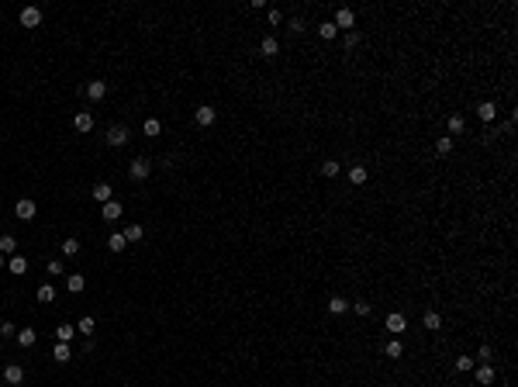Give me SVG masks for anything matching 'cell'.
Wrapping results in <instances>:
<instances>
[{"instance_id": "83f0119b", "label": "cell", "mask_w": 518, "mask_h": 387, "mask_svg": "<svg viewBox=\"0 0 518 387\" xmlns=\"http://www.w3.org/2000/svg\"><path fill=\"white\" fill-rule=\"evenodd\" d=\"M38 301H42V304H52V301H56V287H52V284H42V287H38Z\"/></svg>"}, {"instance_id": "4316f807", "label": "cell", "mask_w": 518, "mask_h": 387, "mask_svg": "<svg viewBox=\"0 0 518 387\" xmlns=\"http://www.w3.org/2000/svg\"><path fill=\"white\" fill-rule=\"evenodd\" d=\"M318 35H322V38H325V42H332V38H335V35H339V28H335L332 21H322V24H318Z\"/></svg>"}, {"instance_id": "e0dca14e", "label": "cell", "mask_w": 518, "mask_h": 387, "mask_svg": "<svg viewBox=\"0 0 518 387\" xmlns=\"http://www.w3.org/2000/svg\"><path fill=\"white\" fill-rule=\"evenodd\" d=\"M422 325H425L428 332H439V329H442V315H439V311H425Z\"/></svg>"}, {"instance_id": "9a60e30c", "label": "cell", "mask_w": 518, "mask_h": 387, "mask_svg": "<svg viewBox=\"0 0 518 387\" xmlns=\"http://www.w3.org/2000/svg\"><path fill=\"white\" fill-rule=\"evenodd\" d=\"M259 52H263V56H266V59H273V56H280V42L273 38V35H266V38L259 42Z\"/></svg>"}, {"instance_id": "5b68a950", "label": "cell", "mask_w": 518, "mask_h": 387, "mask_svg": "<svg viewBox=\"0 0 518 387\" xmlns=\"http://www.w3.org/2000/svg\"><path fill=\"white\" fill-rule=\"evenodd\" d=\"M332 24H335V28H356V11H352V7H339L335 18H332Z\"/></svg>"}, {"instance_id": "7402d4cb", "label": "cell", "mask_w": 518, "mask_h": 387, "mask_svg": "<svg viewBox=\"0 0 518 387\" xmlns=\"http://www.w3.org/2000/svg\"><path fill=\"white\" fill-rule=\"evenodd\" d=\"M7 270L14 273V277H21V273H28V259H24V256H11V263H7Z\"/></svg>"}, {"instance_id": "836d02e7", "label": "cell", "mask_w": 518, "mask_h": 387, "mask_svg": "<svg viewBox=\"0 0 518 387\" xmlns=\"http://www.w3.org/2000/svg\"><path fill=\"white\" fill-rule=\"evenodd\" d=\"M76 252H79V239H73V235H69V239L62 242V256H76Z\"/></svg>"}, {"instance_id": "7c38bea8", "label": "cell", "mask_w": 518, "mask_h": 387, "mask_svg": "<svg viewBox=\"0 0 518 387\" xmlns=\"http://www.w3.org/2000/svg\"><path fill=\"white\" fill-rule=\"evenodd\" d=\"M73 128H76L79 135H87V132L94 128V114H90V111H79V114L73 118Z\"/></svg>"}, {"instance_id": "4dcf8cb0", "label": "cell", "mask_w": 518, "mask_h": 387, "mask_svg": "<svg viewBox=\"0 0 518 387\" xmlns=\"http://www.w3.org/2000/svg\"><path fill=\"white\" fill-rule=\"evenodd\" d=\"M435 152H439V156H449V152H453V138H449V135L435 138Z\"/></svg>"}, {"instance_id": "2e32d148", "label": "cell", "mask_w": 518, "mask_h": 387, "mask_svg": "<svg viewBox=\"0 0 518 387\" xmlns=\"http://www.w3.org/2000/svg\"><path fill=\"white\" fill-rule=\"evenodd\" d=\"M69 356H73L69 342H56V346H52V360H56V363H69Z\"/></svg>"}, {"instance_id": "52a82bcc", "label": "cell", "mask_w": 518, "mask_h": 387, "mask_svg": "<svg viewBox=\"0 0 518 387\" xmlns=\"http://www.w3.org/2000/svg\"><path fill=\"white\" fill-rule=\"evenodd\" d=\"M125 142H128V128H125V125H114V128H107V145L121 149Z\"/></svg>"}, {"instance_id": "7a4b0ae2", "label": "cell", "mask_w": 518, "mask_h": 387, "mask_svg": "<svg viewBox=\"0 0 518 387\" xmlns=\"http://www.w3.org/2000/svg\"><path fill=\"white\" fill-rule=\"evenodd\" d=\"M79 94H87L90 100H104L107 97V80H90L87 87H79Z\"/></svg>"}, {"instance_id": "9c48e42d", "label": "cell", "mask_w": 518, "mask_h": 387, "mask_svg": "<svg viewBox=\"0 0 518 387\" xmlns=\"http://www.w3.org/2000/svg\"><path fill=\"white\" fill-rule=\"evenodd\" d=\"M100 214H104V221H117L125 208H121V201H107V204H100Z\"/></svg>"}, {"instance_id": "d6a6232c", "label": "cell", "mask_w": 518, "mask_h": 387, "mask_svg": "<svg viewBox=\"0 0 518 387\" xmlns=\"http://www.w3.org/2000/svg\"><path fill=\"white\" fill-rule=\"evenodd\" d=\"M142 132H145V135H149V138H155V135H159V132H163V125H159L155 118H149V121L142 125Z\"/></svg>"}, {"instance_id": "f35d334b", "label": "cell", "mask_w": 518, "mask_h": 387, "mask_svg": "<svg viewBox=\"0 0 518 387\" xmlns=\"http://www.w3.org/2000/svg\"><path fill=\"white\" fill-rule=\"evenodd\" d=\"M360 45V31H345V49H356Z\"/></svg>"}, {"instance_id": "44dd1931", "label": "cell", "mask_w": 518, "mask_h": 387, "mask_svg": "<svg viewBox=\"0 0 518 387\" xmlns=\"http://www.w3.org/2000/svg\"><path fill=\"white\" fill-rule=\"evenodd\" d=\"M14 339H18V346H24V349H28V346H35V339H38V332H35V329H21L18 335H14Z\"/></svg>"}, {"instance_id": "ffe728a7", "label": "cell", "mask_w": 518, "mask_h": 387, "mask_svg": "<svg viewBox=\"0 0 518 387\" xmlns=\"http://www.w3.org/2000/svg\"><path fill=\"white\" fill-rule=\"evenodd\" d=\"M404 325H408V318H404L401 311H394V315H387V329H390V332H404Z\"/></svg>"}, {"instance_id": "e575fe53", "label": "cell", "mask_w": 518, "mask_h": 387, "mask_svg": "<svg viewBox=\"0 0 518 387\" xmlns=\"http://www.w3.org/2000/svg\"><path fill=\"white\" fill-rule=\"evenodd\" d=\"M45 270H49V277H62V273H66V266H62V259H49V263H45Z\"/></svg>"}, {"instance_id": "8fae6325", "label": "cell", "mask_w": 518, "mask_h": 387, "mask_svg": "<svg viewBox=\"0 0 518 387\" xmlns=\"http://www.w3.org/2000/svg\"><path fill=\"white\" fill-rule=\"evenodd\" d=\"M477 118L491 125V121L498 118V104H494V100H484V104H477Z\"/></svg>"}, {"instance_id": "8d00e7d4", "label": "cell", "mask_w": 518, "mask_h": 387, "mask_svg": "<svg viewBox=\"0 0 518 387\" xmlns=\"http://www.w3.org/2000/svg\"><path fill=\"white\" fill-rule=\"evenodd\" d=\"M349 308L356 311V315H360V318H366V315H370V311H373V304H370V301H356V304H349Z\"/></svg>"}, {"instance_id": "6da1fadb", "label": "cell", "mask_w": 518, "mask_h": 387, "mask_svg": "<svg viewBox=\"0 0 518 387\" xmlns=\"http://www.w3.org/2000/svg\"><path fill=\"white\" fill-rule=\"evenodd\" d=\"M149 173H152V163L145 156H135L132 163H128V176L132 180H149Z\"/></svg>"}, {"instance_id": "7bdbcfd3", "label": "cell", "mask_w": 518, "mask_h": 387, "mask_svg": "<svg viewBox=\"0 0 518 387\" xmlns=\"http://www.w3.org/2000/svg\"><path fill=\"white\" fill-rule=\"evenodd\" d=\"M266 18H269V24H280V21H284V14H280V11H269Z\"/></svg>"}, {"instance_id": "ab89813d", "label": "cell", "mask_w": 518, "mask_h": 387, "mask_svg": "<svg viewBox=\"0 0 518 387\" xmlns=\"http://www.w3.org/2000/svg\"><path fill=\"white\" fill-rule=\"evenodd\" d=\"M287 28L294 31V35H301V31H304V21H301V18H290V21H287Z\"/></svg>"}, {"instance_id": "b9f144b4", "label": "cell", "mask_w": 518, "mask_h": 387, "mask_svg": "<svg viewBox=\"0 0 518 387\" xmlns=\"http://www.w3.org/2000/svg\"><path fill=\"white\" fill-rule=\"evenodd\" d=\"M0 335H4V339H11V335H18V329H14L11 322H4V325H0Z\"/></svg>"}, {"instance_id": "ba28073f", "label": "cell", "mask_w": 518, "mask_h": 387, "mask_svg": "<svg viewBox=\"0 0 518 387\" xmlns=\"http://www.w3.org/2000/svg\"><path fill=\"white\" fill-rule=\"evenodd\" d=\"M24 380V367L21 363H7L4 367V384H21Z\"/></svg>"}, {"instance_id": "60d3db41", "label": "cell", "mask_w": 518, "mask_h": 387, "mask_svg": "<svg viewBox=\"0 0 518 387\" xmlns=\"http://www.w3.org/2000/svg\"><path fill=\"white\" fill-rule=\"evenodd\" d=\"M477 356L484 360V363H491V360H494V349H491V346H480V349H477Z\"/></svg>"}, {"instance_id": "ac0fdd59", "label": "cell", "mask_w": 518, "mask_h": 387, "mask_svg": "<svg viewBox=\"0 0 518 387\" xmlns=\"http://www.w3.org/2000/svg\"><path fill=\"white\" fill-rule=\"evenodd\" d=\"M111 194H114V190H111V183H104V180H100V183L94 187V201H100V204H107V201H114Z\"/></svg>"}, {"instance_id": "30bf717a", "label": "cell", "mask_w": 518, "mask_h": 387, "mask_svg": "<svg viewBox=\"0 0 518 387\" xmlns=\"http://www.w3.org/2000/svg\"><path fill=\"white\" fill-rule=\"evenodd\" d=\"M494 380H498V370L491 367V363H484V367H477V384H480V387H491Z\"/></svg>"}, {"instance_id": "cb8c5ba5", "label": "cell", "mask_w": 518, "mask_h": 387, "mask_svg": "<svg viewBox=\"0 0 518 387\" xmlns=\"http://www.w3.org/2000/svg\"><path fill=\"white\" fill-rule=\"evenodd\" d=\"M94 329H97V322H94V318H90V315H83V318H79V325H76V332H79V335H87V339H90V335H94Z\"/></svg>"}, {"instance_id": "f1b7e54d", "label": "cell", "mask_w": 518, "mask_h": 387, "mask_svg": "<svg viewBox=\"0 0 518 387\" xmlns=\"http://www.w3.org/2000/svg\"><path fill=\"white\" fill-rule=\"evenodd\" d=\"M66 287L73 290V294H79V290L87 287V277H83V273H73V277H69V280H66Z\"/></svg>"}, {"instance_id": "277c9868", "label": "cell", "mask_w": 518, "mask_h": 387, "mask_svg": "<svg viewBox=\"0 0 518 387\" xmlns=\"http://www.w3.org/2000/svg\"><path fill=\"white\" fill-rule=\"evenodd\" d=\"M14 214H18L21 221H31V218H35V214H38V204H35V201H31V197H21L18 204H14Z\"/></svg>"}, {"instance_id": "4fadbf2b", "label": "cell", "mask_w": 518, "mask_h": 387, "mask_svg": "<svg viewBox=\"0 0 518 387\" xmlns=\"http://www.w3.org/2000/svg\"><path fill=\"white\" fill-rule=\"evenodd\" d=\"M446 128H449V138H453V135H463V132H466V118H463V114H449Z\"/></svg>"}, {"instance_id": "484cf974", "label": "cell", "mask_w": 518, "mask_h": 387, "mask_svg": "<svg viewBox=\"0 0 518 387\" xmlns=\"http://www.w3.org/2000/svg\"><path fill=\"white\" fill-rule=\"evenodd\" d=\"M121 235H125V242H142V235H145V228H142V225H128V228H125Z\"/></svg>"}, {"instance_id": "f546056e", "label": "cell", "mask_w": 518, "mask_h": 387, "mask_svg": "<svg viewBox=\"0 0 518 387\" xmlns=\"http://www.w3.org/2000/svg\"><path fill=\"white\" fill-rule=\"evenodd\" d=\"M384 353H387V356H390V360H401V356H404V346H401V342H397V339H390V342H387V346H384Z\"/></svg>"}, {"instance_id": "d6986e66", "label": "cell", "mask_w": 518, "mask_h": 387, "mask_svg": "<svg viewBox=\"0 0 518 387\" xmlns=\"http://www.w3.org/2000/svg\"><path fill=\"white\" fill-rule=\"evenodd\" d=\"M318 173L325 176V180H335V176L342 173V166H339V163H335V159H325V163H322V170H318Z\"/></svg>"}, {"instance_id": "603a6c76", "label": "cell", "mask_w": 518, "mask_h": 387, "mask_svg": "<svg viewBox=\"0 0 518 387\" xmlns=\"http://www.w3.org/2000/svg\"><path fill=\"white\" fill-rule=\"evenodd\" d=\"M73 335H79V332H76V325H66V322H62V325L56 329V342H69Z\"/></svg>"}, {"instance_id": "1f68e13d", "label": "cell", "mask_w": 518, "mask_h": 387, "mask_svg": "<svg viewBox=\"0 0 518 387\" xmlns=\"http://www.w3.org/2000/svg\"><path fill=\"white\" fill-rule=\"evenodd\" d=\"M14 249H18V239L14 235H0V252L7 256V252H14Z\"/></svg>"}, {"instance_id": "3957f363", "label": "cell", "mask_w": 518, "mask_h": 387, "mask_svg": "<svg viewBox=\"0 0 518 387\" xmlns=\"http://www.w3.org/2000/svg\"><path fill=\"white\" fill-rule=\"evenodd\" d=\"M193 121H197V125H201V128H211L214 121H218V111H214L211 104H201V107H197V111H193Z\"/></svg>"}, {"instance_id": "8992f818", "label": "cell", "mask_w": 518, "mask_h": 387, "mask_svg": "<svg viewBox=\"0 0 518 387\" xmlns=\"http://www.w3.org/2000/svg\"><path fill=\"white\" fill-rule=\"evenodd\" d=\"M18 21H21V28H38L42 24V11L38 7H24L18 14Z\"/></svg>"}, {"instance_id": "74e56055", "label": "cell", "mask_w": 518, "mask_h": 387, "mask_svg": "<svg viewBox=\"0 0 518 387\" xmlns=\"http://www.w3.org/2000/svg\"><path fill=\"white\" fill-rule=\"evenodd\" d=\"M453 367L460 370V373H466V370L473 367V360H470V356H456V363H453Z\"/></svg>"}, {"instance_id": "d4e9b609", "label": "cell", "mask_w": 518, "mask_h": 387, "mask_svg": "<svg viewBox=\"0 0 518 387\" xmlns=\"http://www.w3.org/2000/svg\"><path fill=\"white\" fill-rule=\"evenodd\" d=\"M345 311H349V301L345 297H332L328 301V315H345Z\"/></svg>"}, {"instance_id": "f6af8a7d", "label": "cell", "mask_w": 518, "mask_h": 387, "mask_svg": "<svg viewBox=\"0 0 518 387\" xmlns=\"http://www.w3.org/2000/svg\"><path fill=\"white\" fill-rule=\"evenodd\" d=\"M0 387H4V384H0Z\"/></svg>"}, {"instance_id": "d590c367", "label": "cell", "mask_w": 518, "mask_h": 387, "mask_svg": "<svg viewBox=\"0 0 518 387\" xmlns=\"http://www.w3.org/2000/svg\"><path fill=\"white\" fill-rule=\"evenodd\" d=\"M107 246H111V252H125V246H128V242H125V235H121V232H114Z\"/></svg>"}, {"instance_id": "ee69618b", "label": "cell", "mask_w": 518, "mask_h": 387, "mask_svg": "<svg viewBox=\"0 0 518 387\" xmlns=\"http://www.w3.org/2000/svg\"><path fill=\"white\" fill-rule=\"evenodd\" d=\"M0 270H4V252H0Z\"/></svg>"}, {"instance_id": "5bb4252c", "label": "cell", "mask_w": 518, "mask_h": 387, "mask_svg": "<svg viewBox=\"0 0 518 387\" xmlns=\"http://www.w3.org/2000/svg\"><path fill=\"white\" fill-rule=\"evenodd\" d=\"M366 176H370V173H366V166H363V163L349 166V183H352V187H363V183H366Z\"/></svg>"}]
</instances>
